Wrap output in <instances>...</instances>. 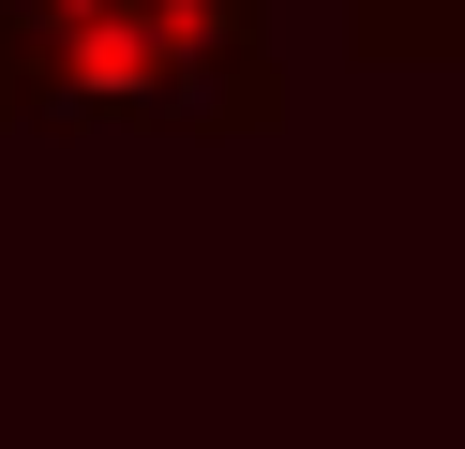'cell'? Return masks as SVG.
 Wrapping results in <instances>:
<instances>
[{
    "label": "cell",
    "instance_id": "obj_1",
    "mask_svg": "<svg viewBox=\"0 0 465 449\" xmlns=\"http://www.w3.org/2000/svg\"><path fill=\"white\" fill-rule=\"evenodd\" d=\"M0 120L45 135H271V0H0Z\"/></svg>",
    "mask_w": 465,
    "mask_h": 449
},
{
    "label": "cell",
    "instance_id": "obj_2",
    "mask_svg": "<svg viewBox=\"0 0 465 449\" xmlns=\"http://www.w3.org/2000/svg\"><path fill=\"white\" fill-rule=\"evenodd\" d=\"M361 60H465V0H345Z\"/></svg>",
    "mask_w": 465,
    "mask_h": 449
}]
</instances>
